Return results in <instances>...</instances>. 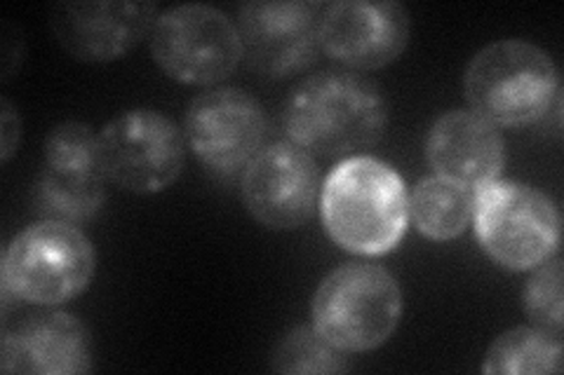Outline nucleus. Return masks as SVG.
I'll use <instances>...</instances> for the list:
<instances>
[{
  "label": "nucleus",
  "mask_w": 564,
  "mask_h": 375,
  "mask_svg": "<svg viewBox=\"0 0 564 375\" xmlns=\"http://www.w3.org/2000/svg\"><path fill=\"white\" fill-rule=\"evenodd\" d=\"M282 124L292 144L311 155L352 157L381 141L388 103L377 82L350 70H325L292 89Z\"/></svg>",
  "instance_id": "obj_1"
},
{
  "label": "nucleus",
  "mask_w": 564,
  "mask_h": 375,
  "mask_svg": "<svg viewBox=\"0 0 564 375\" xmlns=\"http://www.w3.org/2000/svg\"><path fill=\"white\" fill-rule=\"evenodd\" d=\"M321 213L334 244L358 256H383L393 252L408 230V188L391 165L352 155L329 172Z\"/></svg>",
  "instance_id": "obj_2"
},
{
  "label": "nucleus",
  "mask_w": 564,
  "mask_h": 375,
  "mask_svg": "<svg viewBox=\"0 0 564 375\" xmlns=\"http://www.w3.org/2000/svg\"><path fill=\"white\" fill-rule=\"evenodd\" d=\"M464 92L470 111L494 128H527L560 111V76L545 49L497 41L468 62Z\"/></svg>",
  "instance_id": "obj_3"
},
{
  "label": "nucleus",
  "mask_w": 564,
  "mask_h": 375,
  "mask_svg": "<svg viewBox=\"0 0 564 375\" xmlns=\"http://www.w3.org/2000/svg\"><path fill=\"white\" fill-rule=\"evenodd\" d=\"M95 267V246L80 228L55 219L33 223L3 254V312L12 298L31 306H62L90 287Z\"/></svg>",
  "instance_id": "obj_4"
},
{
  "label": "nucleus",
  "mask_w": 564,
  "mask_h": 375,
  "mask_svg": "<svg viewBox=\"0 0 564 375\" xmlns=\"http://www.w3.org/2000/svg\"><path fill=\"white\" fill-rule=\"evenodd\" d=\"M400 315L398 282L375 263H346L332 271L311 306L313 329L344 354L372 352L391 341Z\"/></svg>",
  "instance_id": "obj_5"
},
{
  "label": "nucleus",
  "mask_w": 564,
  "mask_h": 375,
  "mask_svg": "<svg viewBox=\"0 0 564 375\" xmlns=\"http://www.w3.org/2000/svg\"><path fill=\"white\" fill-rule=\"evenodd\" d=\"M475 235L506 271H534L560 249L562 219L549 195L516 181H491L473 195Z\"/></svg>",
  "instance_id": "obj_6"
},
{
  "label": "nucleus",
  "mask_w": 564,
  "mask_h": 375,
  "mask_svg": "<svg viewBox=\"0 0 564 375\" xmlns=\"http://www.w3.org/2000/svg\"><path fill=\"white\" fill-rule=\"evenodd\" d=\"M151 57L176 82L217 85L236 74L242 45L236 24L221 10L191 3L158 16Z\"/></svg>",
  "instance_id": "obj_7"
},
{
  "label": "nucleus",
  "mask_w": 564,
  "mask_h": 375,
  "mask_svg": "<svg viewBox=\"0 0 564 375\" xmlns=\"http://www.w3.org/2000/svg\"><path fill=\"white\" fill-rule=\"evenodd\" d=\"M99 151L106 178L118 188L153 195L180 178L186 159L184 134L158 111H128L99 132Z\"/></svg>",
  "instance_id": "obj_8"
},
{
  "label": "nucleus",
  "mask_w": 564,
  "mask_h": 375,
  "mask_svg": "<svg viewBox=\"0 0 564 375\" xmlns=\"http://www.w3.org/2000/svg\"><path fill=\"white\" fill-rule=\"evenodd\" d=\"M104 184L99 134L83 122L57 124L45 139V165L35 186L39 209L50 219L76 225L99 211Z\"/></svg>",
  "instance_id": "obj_9"
},
{
  "label": "nucleus",
  "mask_w": 564,
  "mask_h": 375,
  "mask_svg": "<svg viewBox=\"0 0 564 375\" xmlns=\"http://www.w3.org/2000/svg\"><path fill=\"white\" fill-rule=\"evenodd\" d=\"M321 174L308 151L292 141L261 148L245 169L242 200L254 221L271 230H294L315 211Z\"/></svg>",
  "instance_id": "obj_10"
},
{
  "label": "nucleus",
  "mask_w": 564,
  "mask_h": 375,
  "mask_svg": "<svg viewBox=\"0 0 564 375\" xmlns=\"http://www.w3.org/2000/svg\"><path fill=\"white\" fill-rule=\"evenodd\" d=\"M323 8L304 0L247 3L238 12L242 59L267 78H290L315 62Z\"/></svg>",
  "instance_id": "obj_11"
},
{
  "label": "nucleus",
  "mask_w": 564,
  "mask_h": 375,
  "mask_svg": "<svg viewBox=\"0 0 564 375\" xmlns=\"http://www.w3.org/2000/svg\"><path fill=\"white\" fill-rule=\"evenodd\" d=\"M410 33V12L393 0H339L323 8L317 43L334 62L356 70H377L400 59Z\"/></svg>",
  "instance_id": "obj_12"
},
{
  "label": "nucleus",
  "mask_w": 564,
  "mask_h": 375,
  "mask_svg": "<svg viewBox=\"0 0 564 375\" xmlns=\"http://www.w3.org/2000/svg\"><path fill=\"white\" fill-rule=\"evenodd\" d=\"M184 132L191 151L217 172H236L261 151L267 115L240 87L207 89L188 103Z\"/></svg>",
  "instance_id": "obj_13"
},
{
  "label": "nucleus",
  "mask_w": 564,
  "mask_h": 375,
  "mask_svg": "<svg viewBox=\"0 0 564 375\" xmlns=\"http://www.w3.org/2000/svg\"><path fill=\"white\" fill-rule=\"evenodd\" d=\"M155 22V3H59L50 20L64 52L90 64L126 57L153 33Z\"/></svg>",
  "instance_id": "obj_14"
},
{
  "label": "nucleus",
  "mask_w": 564,
  "mask_h": 375,
  "mask_svg": "<svg viewBox=\"0 0 564 375\" xmlns=\"http://www.w3.org/2000/svg\"><path fill=\"white\" fill-rule=\"evenodd\" d=\"M426 157L437 176L478 190L499 178L506 148L491 122L473 111H449L433 122Z\"/></svg>",
  "instance_id": "obj_15"
},
{
  "label": "nucleus",
  "mask_w": 564,
  "mask_h": 375,
  "mask_svg": "<svg viewBox=\"0 0 564 375\" xmlns=\"http://www.w3.org/2000/svg\"><path fill=\"white\" fill-rule=\"evenodd\" d=\"M93 368L90 335L83 321L66 312L26 317L3 335V371L33 375H70Z\"/></svg>",
  "instance_id": "obj_16"
},
{
  "label": "nucleus",
  "mask_w": 564,
  "mask_h": 375,
  "mask_svg": "<svg viewBox=\"0 0 564 375\" xmlns=\"http://www.w3.org/2000/svg\"><path fill=\"white\" fill-rule=\"evenodd\" d=\"M410 213L423 238L449 242L464 235L473 221V192L443 176L423 178L410 198Z\"/></svg>",
  "instance_id": "obj_17"
},
{
  "label": "nucleus",
  "mask_w": 564,
  "mask_h": 375,
  "mask_svg": "<svg viewBox=\"0 0 564 375\" xmlns=\"http://www.w3.org/2000/svg\"><path fill=\"white\" fill-rule=\"evenodd\" d=\"M564 350L557 333L539 327H518L501 333L487 350L482 373L489 375H543L560 373Z\"/></svg>",
  "instance_id": "obj_18"
},
{
  "label": "nucleus",
  "mask_w": 564,
  "mask_h": 375,
  "mask_svg": "<svg viewBox=\"0 0 564 375\" xmlns=\"http://www.w3.org/2000/svg\"><path fill=\"white\" fill-rule=\"evenodd\" d=\"M271 364L273 371L288 375L341 373L348 368L344 352L329 345L313 324L296 327L285 338H280L271 354Z\"/></svg>",
  "instance_id": "obj_19"
},
{
  "label": "nucleus",
  "mask_w": 564,
  "mask_h": 375,
  "mask_svg": "<svg viewBox=\"0 0 564 375\" xmlns=\"http://www.w3.org/2000/svg\"><path fill=\"white\" fill-rule=\"evenodd\" d=\"M524 312L532 319V324L557 333L564 327V289H562V258L553 256L543 265L534 267V275L529 277L524 294Z\"/></svg>",
  "instance_id": "obj_20"
},
{
  "label": "nucleus",
  "mask_w": 564,
  "mask_h": 375,
  "mask_svg": "<svg viewBox=\"0 0 564 375\" xmlns=\"http://www.w3.org/2000/svg\"><path fill=\"white\" fill-rule=\"evenodd\" d=\"M0 128H3V153H0V157H3V163H8V159L14 155V148L20 144V136H22L20 115L14 113L12 103L8 99H3V103H0Z\"/></svg>",
  "instance_id": "obj_21"
}]
</instances>
